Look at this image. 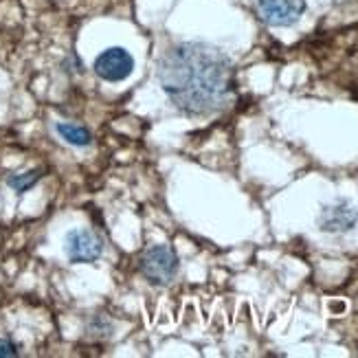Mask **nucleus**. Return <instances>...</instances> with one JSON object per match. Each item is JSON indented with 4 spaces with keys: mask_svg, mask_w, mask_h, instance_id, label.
I'll return each instance as SVG.
<instances>
[{
    "mask_svg": "<svg viewBox=\"0 0 358 358\" xmlns=\"http://www.w3.org/2000/svg\"><path fill=\"white\" fill-rule=\"evenodd\" d=\"M163 92L185 115H209L227 106L233 92V64L215 46L182 42L159 62Z\"/></svg>",
    "mask_w": 358,
    "mask_h": 358,
    "instance_id": "nucleus-1",
    "label": "nucleus"
},
{
    "mask_svg": "<svg viewBox=\"0 0 358 358\" xmlns=\"http://www.w3.org/2000/svg\"><path fill=\"white\" fill-rule=\"evenodd\" d=\"M138 268L154 286H165L176 277L180 262L172 246H152L138 259Z\"/></svg>",
    "mask_w": 358,
    "mask_h": 358,
    "instance_id": "nucleus-2",
    "label": "nucleus"
},
{
    "mask_svg": "<svg viewBox=\"0 0 358 358\" xmlns=\"http://www.w3.org/2000/svg\"><path fill=\"white\" fill-rule=\"evenodd\" d=\"M64 248L71 262L75 264H90L101 257L103 253V242L97 233L88 229H73L66 233Z\"/></svg>",
    "mask_w": 358,
    "mask_h": 358,
    "instance_id": "nucleus-3",
    "label": "nucleus"
},
{
    "mask_svg": "<svg viewBox=\"0 0 358 358\" xmlns=\"http://www.w3.org/2000/svg\"><path fill=\"white\" fill-rule=\"evenodd\" d=\"M306 11V0H257L259 18L271 27H290Z\"/></svg>",
    "mask_w": 358,
    "mask_h": 358,
    "instance_id": "nucleus-4",
    "label": "nucleus"
},
{
    "mask_svg": "<svg viewBox=\"0 0 358 358\" xmlns=\"http://www.w3.org/2000/svg\"><path fill=\"white\" fill-rule=\"evenodd\" d=\"M134 71V59L126 49H106L95 59V73L106 82H123Z\"/></svg>",
    "mask_w": 358,
    "mask_h": 358,
    "instance_id": "nucleus-5",
    "label": "nucleus"
},
{
    "mask_svg": "<svg viewBox=\"0 0 358 358\" xmlns=\"http://www.w3.org/2000/svg\"><path fill=\"white\" fill-rule=\"evenodd\" d=\"M358 222V211L348 205V202H336V205L325 207L319 215V227L321 231L328 233H345L354 229Z\"/></svg>",
    "mask_w": 358,
    "mask_h": 358,
    "instance_id": "nucleus-6",
    "label": "nucleus"
},
{
    "mask_svg": "<svg viewBox=\"0 0 358 358\" xmlns=\"http://www.w3.org/2000/svg\"><path fill=\"white\" fill-rule=\"evenodd\" d=\"M57 134L64 138L66 143L77 145V148H86L92 143V134L84 128V126H75V123H55Z\"/></svg>",
    "mask_w": 358,
    "mask_h": 358,
    "instance_id": "nucleus-7",
    "label": "nucleus"
},
{
    "mask_svg": "<svg viewBox=\"0 0 358 358\" xmlns=\"http://www.w3.org/2000/svg\"><path fill=\"white\" fill-rule=\"evenodd\" d=\"M40 176H42L40 169H34V172L13 174V176H9V178H7V182H9V187H13V189L18 192V194H22V192H27V189H29V187H34V185L40 180Z\"/></svg>",
    "mask_w": 358,
    "mask_h": 358,
    "instance_id": "nucleus-8",
    "label": "nucleus"
},
{
    "mask_svg": "<svg viewBox=\"0 0 358 358\" xmlns=\"http://www.w3.org/2000/svg\"><path fill=\"white\" fill-rule=\"evenodd\" d=\"M0 356H18V345L9 338H0Z\"/></svg>",
    "mask_w": 358,
    "mask_h": 358,
    "instance_id": "nucleus-9",
    "label": "nucleus"
}]
</instances>
